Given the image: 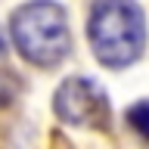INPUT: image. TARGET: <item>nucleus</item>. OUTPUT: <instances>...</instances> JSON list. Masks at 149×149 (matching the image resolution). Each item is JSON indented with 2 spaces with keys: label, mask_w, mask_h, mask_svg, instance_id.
I'll return each instance as SVG.
<instances>
[{
  "label": "nucleus",
  "mask_w": 149,
  "mask_h": 149,
  "mask_svg": "<svg viewBox=\"0 0 149 149\" xmlns=\"http://www.w3.org/2000/svg\"><path fill=\"white\" fill-rule=\"evenodd\" d=\"M9 37L25 62L37 68H56L72 53L68 16L53 0H28L9 16Z\"/></svg>",
  "instance_id": "obj_1"
},
{
  "label": "nucleus",
  "mask_w": 149,
  "mask_h": 149,
  "mask_svg": "<svg viewBox=\"0 0 149 149\" xmlns=\"http://www.w3.org/2000/svg\"><path fill=\"white\" fill-rule=\"evenodd\" d=\"M87 37L106 68H127L146 50V16L134 0H96L87 19Z\"/></svg>",
  "instance_id": "obj_2"
},
{
  "label": "nucleus",
  "mask_w": 149,
  "mask_h": 149,
  "mask_svg": "<svg viewBox=\"0 0 149 149\" xmlns=\"http://www.w3.org/2000/svg\"><path fill=\"white\" fill-rule=\"evenodd\" d=\"M53 112L62 124L72 127H109V96L87 74H72L65 78L53 93Z\"/></svg>",
  "instance_id": "obj_3"
},
{
  "label": "nucleus",
  "mask_w": 149,
  "mask_h": 149,
  "mask_svg": "<svg viewBox=\"0 0 149 149\" xmlns=\"http://www.w3.org/2000/svg\"><path fill=\"white\" fill-rule=\"evenodd\" d=\"M127 124L137 130L140 137L149 140V100H140L127 109Z\"/></svg>",
  "instance_id": "obj_4"
},
{
  "label": "nucleus",
  "mask_w": 149,
  "mask_h": 149,
  "mask_svg": "<svg viewBox=\"0 0 149 149\" xmlns=\"http://www.w3.org/2000/svg\"><path fill=\"white\" fill-rule=\"evenodd\" d=\"M3 56H6V34H3V25H0V62H3Z\"/></svg>",
  "instance_id": "obj_5"
}]
</instances>
